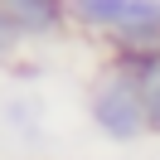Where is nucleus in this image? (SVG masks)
Returning <instances> with one entry per match:
<instances>
[{
    "label": "nucleus",
    "mask_w": 160,
    "mask_h": 160,
    "mask_svg": "<svg viewBox=\"0 0 160 160\" xmlns=\"http://www.w3.org/2000/svg\"><path fill=\"white\" fill-rule=\"evenodd\" d=\"M126 58V53H121ZM136 68V88H141V107H146V126L160 131V53H141V58H126Z\"/></svg>",
    "instance_id": "4"
},
{
    "label": "nucleus",
    "mask_w": 160,
    "mask_h": 160,
    "mask_svg": "<svg viewBox=\"0 0 160 160\" xmlns=\"http://www.w3.org/2000/svg\"><path fill=\"white\" fill-rule=\"evenodd\" d=\"M92 121L102 136L112 141H136L146 126V107H141V88H136V68L117 53V68L102 73L97 92H92Z\"/></svg>",
    "instance_id": "1"
},
{
    "label": "nucleus",
    "mask_w": 160,
    "mask_h": 160,
    "mask_svg": "<svg viewBox=\"0 0 160 160\" xmlns=\"http://www.w3.org/2000/svg\"><path fill=\"white\" fill-rule=\"evenodd\" d=\"M15 44H20V24H15V15L0 5V53H10Z\"/></svg>",
    "instance_id": "5"
},
{
    "label": "nucleus",
    "mask_w": 160,
    "mask_h": 160,
    "mask_svg": "<svg viewBox=\"0 0 160 160\" xmlns=\"http://www.w3.org/2000/svg\"><path fill=\"white\" fill-rule=\"evenodd\" d=\"M0 5L15 15L20 34H53L68 20V0H0Z\"/></svg>",
    "instance_id": "3"
},
{
    "label": "nucleus",
    "mask_w": 160,
    "mask_h": 160,
    "mask_svg": "<svg viewBox=\"0 0 160 160\" xmlns=\"http://www.w3.org/2000/svg\"><path fill=\"white\" fill-rule=\"evenodd\" d=\"M68 15L92 29L126 34V29L160 24V0H68Z\"/></svg>",
    "instance_id": "2"
}]
</instances>
